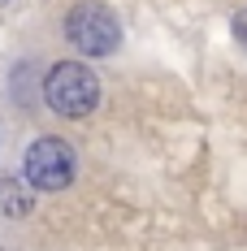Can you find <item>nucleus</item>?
<instances>
[{
	"label": "nucleus",
	"instance_id": "nucleus-4",
	"mask_svg": "<svg viewBox=\"0 0 247 251\" xmlns=\"http://www.w3.org/2000/svg\"><path fill=\"white\" fill-rule=\"evenodd\" d=\"M0 208H4V212H13V217H22L26 208H30V200L18 191V182H0Z\"/></svg>",
	"mask_w": 247,
	"mask_h": 251
},
{
	"label": "nucleus",
	"instance_id": "nucleus-3",
	"mask_svg": "<svg viewBox=\"0 0 247 251\" xmlns=\"http://www.w3.org/2000/svg\"><path fill=\"white\" fill-rule=\"evenodd\" d=\"M65 39L82 56H109L122 44V26L113 18V9H104V4H78L65 18Z\"/></svg>",
	"mask_w": 247,
	"mask_h": 251
},
{
	"label": "nucleus",
	"instance_id": "nucleus-2",
	"mask_svg": "<svg viewBox=\"0 0 247 251\" xmlns=\"http://www.w3.org/2000/svg\"><path fill=\"white\" fill-rule=\"evenodd\" d=\"M78 156L65 139H35L22 156V174L35 191H65L74 182Z\"/></svg>",
	"mask_w": 247,
	"mask_h": 251
},
{
	"label": "nucleus",
	"instance_id": "nucleus-5",
	"mask_svg": "<svg viewBox=\"0 0 247 251\" xmlns=\"http://www.w3.org/2000/svg\"><path fill=\"white\" fill-rule=\"evenodd\" d=\"M234 39L247 48V9H239V13H234Z\"/></svg>",
	"mask_w": 247,
	"mask_h": 251
},
{
	"label": "nucleus",
	"instance_id": "nucleus-1",
	"mask_svg": "<svg viewBox=\"0 0 247 251\" xmlns=\"http://www.w3.org/2000/svg\"><path fill=\"white\" fill-rule=\"evenodd\" d=\"M44 100L56 117H87L100 104V78L82 61H61L44 78Z\"/></svg>",
	"mask_w": 247,
	"mask_h": 251
}]
</instances>
